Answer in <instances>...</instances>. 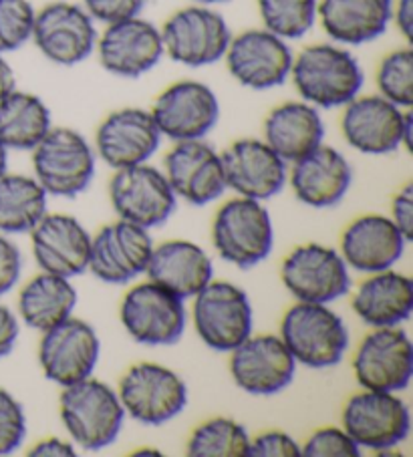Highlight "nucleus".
Here are the masks:
<instances>
[{
    "instance_id": "obj_1",
    "label": "nucleus",
    "mask_w": 413,
    "mask_h": 457,
    "mask_svg": "<svg viewBox=\"0 0 413 457\" xmlns=\"http://www.w3.org/2000/svg\"><path fill=\"white\" fill-rule=\"evenodd\" d=\"M291 79L299 96L316 109L345 107L361 93L363 69L341 45H308L292 59Z\"/></svg>"
},
{
    "instance_id": "obj_2",
    "label": "nucleus",
    "mask_w": 413,
    "mask_h": 457,
    "mask_svg": "<svg viewBox=\"0 0 413 457\" xmlns=\"http://www.w3.org/2000/svg\"><path fill=\"white\" fill-rule=\"evenodd\" d=\"M59 413L71 439L87 452L114 444L125 420L117 393L91 377L63 387Z\"/></svg>"
},
{
    "instance_id": "obj_3",
    "label": "nucleus",
    "mask_w": 413,
    "mask_h": 457,
    "mask_svg": "<svg viewBox=\"0 0 413 457\" xmlns=\"http://www.w3.org/2000/svg\"><path fill=\"white\" fill-rule=\"evenodd\" d=\"M281 338L297 362L311 369L335 367L349 349L343 319L327 304L299 303L284 314Z\"/></svg>"
},
{
    "instance_id": "obj_4",
    "label": "nucleus",
    "mask_w": 413,
    "mask_h": 457,
    "mask_svg": "<svg viewBox=\"0 0 413 457\" xmlns=\"http://www.w3.org/2000/svg\"><path fill=\"white\" fill-rule=\"evenodd\" d=\"M33 168L35 179L46 194L75 198L95 176V152L79 131L51 128L33 147Z\"/></svg>"
},
{
    "instance_id": "obj_5",
    "label": "nucleus",
    "mask_w": 413,
    "mask_h": 457,
    "mask_svg": "<svg viewBox=\"0 0 413 457\" xmlns=\"http://www.w3.org/2000/svg\"><path fill=\"white\" fill-rule=\"evenodd\" d=\"M164 53L184 67H210L224 59L230 45V27L218 11L206 4L186 6L160 29Z\"/></svg>"
},
{
    "instance_id": "obj_6",
    "label": "nucleus",
    "mask_w": 413,
    "mask_h": 457,
    "mask_svg": "<svg viewBox=\"0 0 413 457\" xmlns=\"http://www.w3.org/2000/svg\"><path fill=\"white\" fill-rule=\"evenodd\" d=\"M218 254L238 268H252L268 258L274 234L268 210L258 200L236 198L218 210L212 226Z\"/></svg>"
},
{
    "instance_id": "obj_7",
    "label": "nucleus",
    "mask_w": 413,
    "mask_h": 457,
    "mask_svg": "<svg viewBox=\"0 0 413 457\" xmlns=\"http://www.w3.org/2000/svg\"><path fill=\"white\" fill-rule=\"evenodd\" d=\"M117 397L125 415L144 425L172 421L188 405V387L172 369L139 362L123 375Z\"/></svg>"
},
{
    "instance_id": "obj_8",
    "label": "nucleus",
    "mask_w": 413,
    "mask_h": 457,
    "mask_svg": "<svg viewBox=\"0 0 413 457\" xmlns=\"http://www.w3.org/2000/svg\"><path fill=\"white\" fill-rule=\"evenodd\" d=\"M347 144L361 154L384 155L411 144V113L381 96H357L341 120Z\"/></svg>"
},
{
    "instance_id": "obj_9",
    "label": "nucleus",
    "mask_w": 413,
    "mask_h": 457,
    "mask_svg": "<svg viewBox=\"0 0 413 457\" xmlns=\"http://www.w3.org/2000/svg\"><path fill=\"white\" fill-rule=\"evenodd\" d=\"M97 38L91 14L81 4L59 0L37 11L30 41L55 65L75 67L91 57Z\"/></svg>"
},
{
    "instance_id": "obj_10",
    "label": "nucleus",
    "mask_w": 413,
    "mask_h": 457,
    "mask_svg": "<svg viewBox=\"0 0 413 457\" xmlns=\"http://www.w3.org/2000/svg\"><path fill=\"white\" fill-rule=\"evenodd\" d=\"M194 301V327L214 351L230 353L252 335V306L232 282H208Z\"/></svg>"
},
{
    "instance_id": "obj_11",
    "label": "nucleus",
    "mask_w": 413,
    "mask_h": 457,
    "mask_svg": "<svg viewBox=\"0 0 413 457\" xmlns=\"http://www.w3.org/2000/svg\"><path fill=\"white\" fill-rule=\"evenodd\" d=\"M109 198L119 218L148 230L168 222L176 210V194L165 173L148 163L117 170L109 184Z\"/></svg>"
},
{
    "instance_id": "obj_12",
    "label": "nucleus",
    "mask_w": 413,
    "mask_h": 457,
    "mask_svg": "<svg viewBox=\"0 0 413 457\" xmlns=\"http://www.w3.org/2000/svg\"><path fill=\"white\" fill-rule=\"evenodd\" d=\"M343 429L359 447L373 452L395 449L409 436V407L395 393L365 389L345 405Z\"/></svg>"
},
{
    "instance_id": "obj_13",
    "label": "nucleus",
    "mask_w": 413,
    "mask_h": 457,
    "mask_svg": "<svg viewBox=\"0 0 413 457\" xmlns=\"http://www.w3.org/2000/svg\"><path fill=\"white\" fill-rule=\"evenodd\" d=\"M224 59L230 75L242 87L266 91L291 77L295 54L284 38L266 29H250L230 38Z\"/></svg>"
},
{
    "instance_id": "obj_14",
    "label": "nucleus",
    "mask_w": 413,
    "mask_h": 457,
    "mask_svg": "<svg viewBox=\"0 0 413 457\" xmlns=\"http://www.w3.org/2000/svg\"><path fill=\"white\" fill-rule=\"evenodd\" d=\"M122 322L133 341L141 345H173L184 335L186 309L181 298L149 280L125 295Z\"/></svg>"
},
{
    "instance_id": "obj_15",
    "label": "nucleus",
    "mask_w": 413,
    "mask_h": 457,
    "mask_svg": "<svg viewBox=\"0 0 413 457\" xmlns=\"http://www.w3.org/2000/svg\"><path fill=\"white\" fill-rule=\"evenodd\" d=\"M282 282L299 303L329 304L351 288L343 256L321 244L295 248L282 264Z\"/></svg>"
},
{
    "instance_id": "obj_16",
    "label": "nucleus",
    "mask_w": 413,
    "mask_h": 457,
    "mask_svg": "<svg viewBox=\"0 0 413 457\" xmlns=\"http://www.w3.org/2000/svg\"><path fill=\"white\" fill-rule=\"evenodd\" d=\"M101 351L99 337L91 325L69 317L45 330L38 345V362L45 377L61 387L91 377Z\"/></svg>"
},
{
    "instance_id": "obj_17",
    "label": "nucleus",
    "mask_w": 413,
    "mask_h": 457,
    "mask_svg": "<svg viewBox=\"0 0 413 457\" xmlns=\"http://www.w3.org/2000/svg\"><path fill=\"white\" fill-rule=\"evenodd\" d=\"M152 115L162 136L178 141L204 139L220 120V101L208 85L178 81L160 93Z\"/></svg>"
},
{
    "instance_id": "obj_18",
    "label": "nucleus",
    "mask_w": 413,
    "mask_h": 457,
    "mask_svg": "<svg viewBox=\"0 0 413 457\" xmlns=\"http://www.w3.org/2000/svg\"><path fill=\"white\" fill-rule=\"evenodd\" d=\"M353 371L363 389L397 393L413 375V345L400 327L375 328L363 338L353 359Z\"/></svg>"
},
{
    "instance_id": "obj_19",
    "label": "nucleus",
    "mask_w": 413,
    "mask_h": 457,
    "mask_svg": "<svg viewBox=\"0 0 413 457\" xmlns=\"http://www.w3.org/2000/svg\"><path fill=\"white\" fill-rule=\"evenodd\" d=\"M95 51L107 73L123 79H138L149 73L165 54L160 29L141 17L107 25L97 38Z\"/></svg>"
},
{
    "instance_id": "obj_20",
    "label": "nucleus",
    "mask_w": 413,
    "mask_h": 457,
    "mask_svg": "<svg viewBox=\"0 0 413 457\" xmlns=\"http://www.w3.org/2000/svg\"><path fill=\"white\" fill-rule=\"evenodd\" d=\"M230 359L234 383L250 395H274L287 389L297 371V361L281 337H249Z\"/></svg>"
},
{
    "instance_id": "obj_21",
    "label": "nucleus",
    "mask_w": 413,
    "mask_h": 457,
    "mask_svg": "<svg viewBox=\"0 0 413 457\" xmlns=\"http://www.w3.org/2000/svg\"><path fill=\"white\" fill-rule=\"evenodd\" d=\"M154 252L148 228L119 220L91 238V256L87 270L107 285H125L146 272Z\"/></svg>"
},
{
    "instance_id": "obj_22",
    "label": "nucleus",
    "mask_w": 413,
    "mask_h": 457,
    "mask_svg": "<svg viewBox=\"0 0 413 457\" xmlns=\"http://www.w3.org/2000/svg\"><path fill=\"white\" fill-rule=\"evenodd\" d=\"M152 112L125 107L109 113L95 133L97 155L114 170L146 163L162 144Z\"/></svg>"
},
{
    "instance_id": "obj_23",
    "label": "nucleus",
    "mask_w": 413,
    "mask_h": 457,
    "mask_svg": "<svg viewBox=\"0 0 413 457\" xmlns=\"http://www.w3.org/2000/svg\"><path fill=\"white\" fill-rule=\"evenodd\" d=\"M220 157L226 187L242 198L262 202L273 198L287 184V162H282L265 139L234 141Z\"/></svg>"
},
{
    "instance_id": "obj_24",
    "label": "nucleus",
    "mask_w": 413,
    "mask_h": 457,
    "mask_svg": "<svg viewBox=\"0 0 413 457\" xmlns=\"http://www.w3.org/2000/svg\"><path fill=\"white\" fill-rule=\"evenodd\" d=\"M165 178L180 198L206 206L226 190L222 157L204 139L178 141L165 155Z\"/></svg>"
},
{
    "instance_id": "obj_25",
    "label": "nucleus",
    "mask_w": 413,
    "mask_h": 457,
    "mask_svg": "<svg viewBox=\"0 0 413 457\" xmlns=\"http://www.w3.org/2000/svg\"><path fill=\"white\" fill-rule=\"evenodd\" d=\"M30 242L43 272L73 278L89 266L91 236L73 216L45 214L30 230Z\"/></svg>"
},
{
    "instance_id": "obj_26",
    "label": "nucleus",
    "mask_w": 413,
    "mask_h": 457,
    "mask_svg": "<svg viewBox=\"0 0 413 457\" xmlns=\"http://www.w3.org/2000/svg\"><path fill=\"white\" fill-rule=\"evenodd\" d=\"M351 165L335 147L319 145L292 162L291 186L297 198L311 208H333L351 187Z\"/></svg>"
},
{
    "instance_id": "obj_27",
    "label": "nucleus",
    "mask_w": 413,
    "mask_h": 457,
    "mask_svg": "<svg viewBox=\"0 0 413 457\" xmlns=\"http://www.w3.org/2000/svg\"><path fill=\"white\" fill-rule=\"evenodd\" d=\"M405 236L392 218L363 216L347 228L341 240V256L353 270L375 274L392 268L401 258Z\"/></svg>"
},
{
    "instance_id": "obj_28",
    "label": "nucleus",
    "mask_w": 413,
    "mask_h": 457,
    "mask_svg": "<svg viewBox=\"0 0 413 457\" xmlns=\"http://www.w3.org/2000/svg\"><path fill=\"white\" fill-rule=\"evenodd\" d=\"M146 272L157 287L184 301L196 296L208 285L214 266L210 256L198 244L170 240L154 248Z\"/></svg>"
},
{
    "instance_id": "obj_29",
    "label": "nucleus",
    "mask_w": 413,
    "mask_h": 457,
    "mask_svg": "<svg viewBox=\"0 0 413 457\" xmlns=\"http://www.w3.org/2000/svg\"><path fill=\"white\" fill-rule=\"evenodd\" d=\"M393 0H319L316 21L333 41L359 46L385 35Z\"/></svg>"
},
{
    "instance_id": "obj_30",
    "label": "nucleus",
    "mask_w": 413,
    "mask_h": 457,
    "mask_svg": "<svg viewBox=\"0 0 413 457\" xmlns=\"http://www.w3.org/2000/svg\"><path fill=\"white\" fill-rule=\"evenodd\" d=\"M324 125L319 109L307 101H289L274 107L265 121V144L292 163L323 144Z\"/></svg>"
},
{
    "instance_id": "obj_31",
    "label": "nucleus",
    "mask_w": 413,
    "mask_h": 457,
    "mask_svg": "<svg viewBox=\"0 0 413 457\" xmlns=\"http://www.w3.org/2000/svg\"><path fill=\"white\" fill-rule=\"evenodd\" d=\"M353 311L373 328L400 327L413 312L411 278L392 268L371 274V278L357 288Z\"/></svg>"
},
{
    "instance_id": "obj_32",
    "label": "nucleus",
    "mask_w": 413,
    "mask_h": 457,
    "mask_svg": "<svg viewBox=\"0 0 413 457\" xmlns=\"http://www.w3.org/2000/svg\"><path fill=\"white\" fill-rule=\"evenodd\" d=\"M77 306V290L69 278L43 272L21 290V319L35 330H49L59 322L73 317Z\"/></svg>"
},
{
    "instance_id": "obj_33",
    "label": "nucleus",
    "mask_w": 413,
    "mask_h": 457,
    "mask_svg": "<svg viewBox=\"0 0 413 457\" xmlns=\"http://www.w3.org/2000/svg\"><path fill=\"white\" fill-rule=\"evenodd\" d=\"M51 128V112L41 97L13 89L0 99V144L6 149H33Z\"/></svg>"
},
{
    "instance_id": "obj_34",
    "label": "nucleus",
    "mask_w": 413,
    "mask_h": 457,
    "mask_svg": "<svg viewBox=\"0 0 413 457\" xmlns=\"http://www.w3.org/2000/svg\"><path fill=\"white\" fill-rule=\"evenodd\" d=\"M45 214L46 192L35 178L9 171L0 176V232H30Z\"/></svg>"
},
{
    "instance_id": "obj_35",
    "label": "nucleus",
    "mask_w": 413,
    "mask_h": 457,
    "mask_svg": "<svg viewBox=\"0 0 413 457\" xmlns=\"http://www.w3.org/2000/svg\"><path fill=\"white\" fill-rule=\"evenodd\" d=\"M250 436L244 425L230 417L214 420L196 428L188 441L190 457H249Z\"/></svg>"
},
{
    "instance_id": "obj_36",
    "label": "nucleus",
    "mask_w": 413,
    "mask_h": 457,
    "mask_svg": "<svg viewBox=\"0 0 413 457\" xmlns=\"http://www.w3.org/2000/svg\"><path fill=\"white\" fill-rule=\"evenodd\" d=\"M319 0H258L262 25L284 41L303 38L315 27Z\"/></svg>"
},
{
    "instance_id": "obj_37",
    "label": "nucleus",
    "mask_w": 413,
    "mask_h": 457,
    "mask_svg": "<svg viewBox=\"0 0 413 457\" xmlns=\"http://www.w3.org/2000/svg\"><path fill=\"white\" fill-rule=\"evenodd\" d=\"M379 96L397 107L413 105V51L409 46L389 53L377 69Z\"/></svg>"
},
{
    "instance_id": "obj_38",
    "label": "nucleus",
    "mask_w": 413,
    "mask_h": 457,
    "mask_svg": "<svg viewBox=\"0 0 413 457\" xmlns=\"http://www.w3.org/2000/svg\"><path fill=\"white\" fill-rule=\"evenodd\" d=\"M35 14L30 0H0V53L19 51L30 41Z\"/></svg>"
},
{
    "instance_id": "obj_39",
    "label": "nucleus",
    "mask_w": 413,
    "mask_h": 457,
    "mask_svg": "<svg viewBox=\"0 0 413 457\" xmlns=\"http://www.w3.org/2000/svg\"><path fill=\"white\" fill-rule=\"evenodd\" d=\"M27 436L25 409L9 391L0 389V455H9L22 445Z\"/></svg>"
},
{
    "instance_id": "obj_40",
    "label": "nucleus",
    "mask_w": 413,
    "mask_h": 457,
    "mask_svg": "<svg viewBox=\"0 0 413 457\" xmlns=\"http://www.w3.org/2000/svg\"><path fill=\"white\" fill-rule=\"evenodd\" d=\"M300 455L307 457H359L361 447L355 444L345 429L324 428L315 431L307 444L300 447Z\"/></svg>"
},
{
    "instance_id": "obj_41",
    "label": "nucleus",
    "mask_w": 413,
    "mask_h": 457,
    "mask_svg": "<svg viewBox=\"0 0 413 457\" xmlns=\"http://www.w3.org/2000/svg\"><path fill=\"white\" fill-rule=\"evenodd\" d=\"M148 0H81L83 9L91 14L93 21L103 25H114V22L139 17L146 9Z\"/></svg>"
},
{
    "instance_id": "obj_42",
    "label": "nucleus",
    "mask_w": 413,
    "mask_h": 457,
    "mask_svg": "<svg viewBox=\"0 0 413 457\" xmlns=\"http://www.w3.org/2000/svg\"><path fill=\"white\" fill-rule=\"evenodd\" d=\"M249 457H300V445L284 431H266L250 439Z\"/></svg>"
},
{
    "instance_id": "obj_43",
    "label": "nucleus",
    "mask_w": 413,
    "mask_h": 457,
    "mask_svg": "<svg viewBox=\"0 0 413 457\" xmlns=\"http://www.w3.org/2000/svg\"><path fill=\"white\" fill-rule=\"evenodd\" d=\"M22 270V258L17 244L0 236V296L17 285Z\"/></svg>"
},
{
    "instance_id": "obj_44",
    "label": "nucleus",
    "mask_w": 413,
    "mask_h": 457,
    "mask_svg": "<svg viewBox=\"0 0 413 457\" xmlns=\"http://www.w3.org/2000/svg\"><path fill=\"white\" fill-rule=\"evenodd\" d=\"M392 222L400 228L405 240L413 238V186L408 184L395 195L392 206Z\"/></svg>"
},
{
    "instance_id": "obj_45",
    "label": "nucleus",
    "mask_w": 413,
    "mask_h": 457,
    "mask_svg": "<svg viewBox=\"0 0 413 457\" xmlns=\"http://www.w3.org/2000/svg\"><path fill=\"white\" fill-rule=\"evenodd\" d=\"M19 320L11 312L9 306L0 304V359H4L6 354H11L14 349V343L19 338Z\"/></svg>"
},
{
    "instance_id": "obj_46",
    "label": "nucleus",
    "mask_w": 413,
    "mask_h": 457,
    "mask_svg": "<svg viewBox=\"0 0 413 457\" xmlns=\"http://www.w3.org/2000/svg\"><path fill=\"white\" fill-rule=\"evenodd\" d=\"M30 457H73L75 447L69 444V441H63L59 437H49L37 444L29 452Z\"/></svg>"
},
{
    "instance_id": "obj_47",
    "label": "nucleus",
    "mask_w": 413,
    "mask_h": 457,
    "mask_svg": "<svg viewBox=\"0 0 413 457\" xmlns=\"http://www.w3.org/2000/svg\"><path fill=\"white\" fill-rule=\"evenodd\" d=\"M392 21H395L397 30L409 43L413 37V0H397L392 11Z\"/></svg>"
},
{
    "instance_id": "obj_48",
    "label": "nucleus",
    "mask_w": 413,
    "mask_h": 457,
    "mask_svg": "<svg viewBox=\"0 0 413 457\" xmlns=\"http://www.w3.org/2000/svg\"><path fill=\"white\" fill-rule=\"evenodd\" d=\"M13 89H17V77H14V71L9 65V61L0 53V99L9 96Z\"/></svg>"
},
{
    "instance_id": "obj_49",
    "label": "nucleus",
    "mask_w": 413,
    "mask_h": 457,
    "mask_svg": "<svg viewBox=\"0 0 413 457\" xmlns=\"http://www.w3.org/2000/svg\"><path fill=\"white\" fill-rule=\"evenodd\" d=\"M6 163H9V149L0 144V176L6 173Z\"/></svg>"
},
{
    "instance_id": "obj_50",
    "label": "nucleus",
    "mask_w": 413,
    "mask_h": 457,
    "mask_svg": "<svg viewBox=\"0 0 413 457\" xmlns=\"http://www.w3.org/2000/svg\"><path fill=\"white\" fill-rule=\"evenodd\" d=\"M196 4H206V6H214V4H222V3H230V0H194Z\"/></svg>"
}]
</instances>
